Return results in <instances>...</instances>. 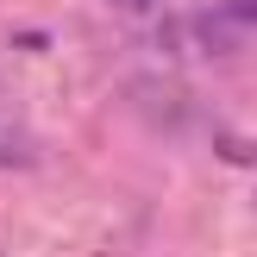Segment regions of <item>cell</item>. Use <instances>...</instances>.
Listing matches in <instances>:
<instances>
[{"label": "cell", "mask_w": 257, "mask_h": 257, "mask_svg": "<svg viewBox=\"0 0 257 257\" xmlns=\"http://www.w3.org/2000/svg\"><path fill=\"white\" fill-rule=\"evenodd\" d=\"M25 163H32V145L13 138V132H0V170H25Z\"/></svg>", "instance_id": "1"}, {"label": "cell", "mask_w": 257, "mask_h": 257, "mask_svg": "<svg viewBox=\"0 0 257 257\" xmlns=\"http://www.w3.org/2000/svg\"><path fill=\"white\" fill-rule=\"evenodd\" d=\"M232 19H257V0H232Z\"/></svg>", "instance_id": "3"}, {"label": "cell", "mask_w": 257, "mask_h": 257, "mask_svg": "<svg viewBox=\"0 0 257 257\" xmlns=\"http://www.w3.org/2000/svg\"><path fill=\"white\" fill-rule=\"evenodd\" d=\"M107 7H119V13H151V7H163V0H107Z\"/></svg>", "instance_id": "2"}]
</instances>
